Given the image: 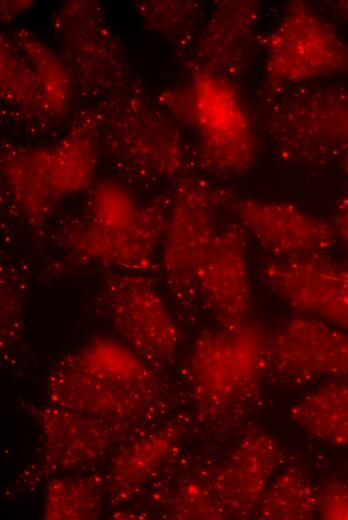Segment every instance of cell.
I'll return each mask as SVG.
<instances>
[{
  "mask_svg": "<svg viewBox=\"0 0 348 520\" xmlns=\"http://www.w3.org/2000/svg\"><path fill=\"white\" fill-rule=\"evenodd\" d=\"M94 226L105 230L125 229L133 225L140 213L130 195L114 184H104L95 193Z\"/></svg>",
  "mask_w": 348,
  "mask_h": 520,
  "instance_id": "e0dca14e",
  "label": "cell"
},
{
  "mask_svg": "<svg viewBox=\"0 0 348 520\" xmlns=\"http://www.w3.org/2000/svg\"><path fill=\"white\" fill-rule=\"evenodd\" d=\"M260 10L254 0L221 4L201 45L208 63L203 71L231 80L246 70L254 54Z\"/></svg>",
  "mask_w": 348,
  "mask_h": 520,
  "instance_id": "4fadbf2b",
  "label": "cell"
},
{
  "mask_svg": "<svg viewBox=\"0 0 348 520\" xmlns=\"http://www.w3.org/2000/svg\"><path fill=\"white\" fill-rule=\"evenodd\" d=\"M247 235L239 223L219 230L197 272L198 295L222 328H234L247 320L251 308Z\"/></svg>",
  "mask_w": 348,
  "mask_h": 520,
  "instance_id": "8fae6325",
  "label": "cell"
},
{
  "mask_svg": "<svg viewBox=\"0 0 348 520\" xmlns=\"http://www.w3.org/2000/svg\"><path fill=\"white\" fill-rule=\"evenodd\" d=\"M334 227L337 233L338 240H340L346 251L348 252V194L344 195L337 204Z\"/></svg>",
  "mask_w": 348,
  "mask_h": 520,
  "instance_id": "d6986e66",
  "label": "cell"
},
{
  "mask_svg": "<svg viewBox=\"0 0 348 520\" xmlns=\"http://www.w3.org/2000/svg\"><path fill=\"white\" fill-rule=\"evenodd\" d=\"M231 206L238 223L272 258L327 253L338 241L333 224L288 201L242 197Z\"/></svg>",
  "mask_w": 348,
  "mask_h": 520,
  "instance_id": "30bf717a",
  "label": "cell"
},
{
  "mask_svg": "<svg viewBox=\"0 0 348 520\" xmlns=\"http://www.w3.org/2000/svg\"><path fill=\"white\" fill-rule=\"evenodd\" d=\"M319 491L300 469L289 468L271 481L253 516L263 520L312 519Z\"/></svg>",
  "mask_w": 348,
  "mask_h": 520,
  "instance_id": "2e32d148",
  "label": "cell"
},
{
  "mask_svg": "<svg viewBox=\"0 0 348 520\" xmlns=\"http://www.w3.org/2000/svg\"><path fill=\"white\" fill-rule=\"evenodd\" d=\"M261 99L292 87L348 76V41L305 2H289L264 41Z\"/></svg>",
  "mask_w": 348,
  "mask_h": 520,
  "instance_id": "7a4b0ae2",
  "label": "cell"
},
{
  "mask_svg": "<svg viewBox=\"0 0 348 520\" xmlns=\"http://www.w3.org/2000/svg\"><path fill=\"white\" fill-rule=\"evenodd\" d=\"M70 359L88 374L123 388H145L152 373L144 361L127 345L99 337Z\"/></svg>",
  "mask_w": 348,
  "mask_h": 520,
  "instance_id": "9a60e30c",
  "label": "cell"
},
{
  "mask_svg": "<svg viewBox=\"0 0 348 520\" xmlns=\"http://www.w3.org/2000/svg\"><path fill=\"white\" fill-rule=\"evenodd\" d=\"M99 301L114 329L144 361L156 366L174 357L179 329L145 273L109 272L100 285Z\"/></svg>",
  "mask_w": 348,
  "mask_h": 520,
  "instance_id": "8992f818",
  "label": "cell"
},
{
  "mask_svg": "<svg viewBox=\"0 0 348 520\" xmlns=\"http://www.w3.org/2000/svg\"><path fill=\"white\" fill-rule=\"evenodd\" d=\"M317 514L325 520H348V482L333 480L319 491Z\"/></svg>",
  "mask_w": 348,
  "mask_h": 520,
  "instance_id": "ac0fdd59",
  "label": "cell"
},
{
  "mask_svg": "<svg viewBox=\"0 0 348 520\" xmlns=\"http://www.w3.org/2000/svg\"><path fill=\"white\" fill-rule=\"evenodd\" d=\"M261 278L302 315L348 330V267L326 253L271 258L261 266Z\"/></svg>",
  "mask_w": 348,
  "mask_h": 520,
  "instance_id": "52a82bcc",
  "label": "cell"
},
{
  "mask_svg": "<svg viewBox=\"0 0 348 520\" xmlns=\"http://www.w3.org/2000/svg\"><path fill=\"white\" fill-rule=\"evenodd\" d=\"M267 369L292 383L348 376V330L301 315L268 338Z\"/></svg>",
  "mask_w": 348,
  "mask_h": 520,
  "instance_id": "ba28073f",
  "label": "cell"
},
{
  "mask_svg": "<svg viewBox=\"0 0 348 520\" xmlns=\"http://www.w3.org/2000/svg\"><path fill=\"white\" fill-rule=\"evenodd\" d=\"M268 338L248 319L234 328L206 329L197 336L189 372L195 398L205 412H223L254 395L267 369Z\"/></svg>",
  "mask_w": 348,
  "mask_h": 520,
  "instance_id": "3957f363",
  "label": "cell"
},
{
  "mask_svg": "<svg viewBox=\"0 0 348 520\" xmlns=\"http://www.w3.org/2000/svg\"><path fill=\"white\" fill-rule=\"evenodd\" d=\"M259 121L279 158L324 167L348 153V88L316 82L292 87L261 99Z\"/></svg>",
  "mask_w": 348,
  "mask_h": 520,
  "instance_id": "6da1fadb",
  "label": "cell"
},
{
  "mask_svg": "<svg viewBox=\"0 0 348 520\" xmlns=\"http://www.w3.org/2000/svg\"><path fill=\"white\" fill-rule=\"evenodd\" d=\"M228 198L193 178L177 187L161 240V267L170 294L181 305L191 306L198 296L197 272L218 232L214 207Z\"/></svg>",
  "mask_w": 348,
  "mask_h": 520,
  "instance_id": "5b68a950",
  "label": "cell"
},
{
  "mask_svg": "<svg viewBox=\"0 0 348 520\" xmlns=\"http://www.w3.org/2000/svg\"><path fill=\"white\" fill-rule=\"evenodd\" d=\"M344 172L348 175V153L341 159Z\"/></svg>",
  "mask_w": 348,
  "mask_h": 520,
  "instance_id": "44dd1931",
  "label": "cell"
},
{
  "mask_svg": "<svg viewBox=\"0 0 348 520\" xmlns=\"http://www.w3.org/2000/svg\"><path fill=\"white\" fill-rule=\"evenodd\" d=\"M335 6L340 15L348 22V0L337 1Z\"/></svg>",
  "mask_w": 348,
  "mask_h": 520,
  "instance_id": "ffe728a7",
  "label": "cell"
},
{
  "mask_svg": "<svg viewBox=\"0 0 348 520\" xmlns=\"http://www.w3.org/2000/svg\"><path fill=\"white\" fill-rule=\"evenodd\" d=\"M169 207L167 202L155 204L125 229L105 230L91 223L66 228L58 235V245L81 263L145 273L162 240Z\"/></svg>",
  "mask_w": 348,
  "mask_h": 520,
  "instance_id": "9c48e42d",
  "label": "cell"
},
{
  "mask_svg": "<svg viewBox=\"0 0 348 520\" xmlns=\"http://www.w3.org/2000/svg\"><path fill=\"white\" fill-rule=\"evenodd\" d=\"M189 122L201 138V161L211 171L225 175L247 172L255 163L258 140L254 121L232 81L199 70L190 87Z\"/></svg>",
  "mask_w": 348,
  "mask_h": 520,
  "instance_id": "277c9868",
  "label": "cell"
},
{
  "mask_svg": "<svg viewBox=\"0 0 348 520\" xmlns=\"http://www.w3.org/2000/svg\"><path fill=\"white\" fill-rule=\"evenodd\" d=\"M290 415L309 435L337 447H348V376L328 381L296 401Z\"/></svg>",
  "mask_w": 348,
  "mask_h": 520,
  "instance_id": "5bb4252c",
  "label": "cell"
},
{
  "mask_svg": "<svg viewBox=\"0 0 348 520\" xmlns=\"http://www.w3.org/2000/svg\"><path fill=\"white\" fill-rule=\"evenodd\" d=\"M281 462L282 451L268 432L247 430L213 481V494L227 516H253Z\"/></svg>",
  "mask_w": 348,
  "mask_h": 520,
  "instance_id": "7c38bea8",
  "label": "cell"
}]
</instances>
